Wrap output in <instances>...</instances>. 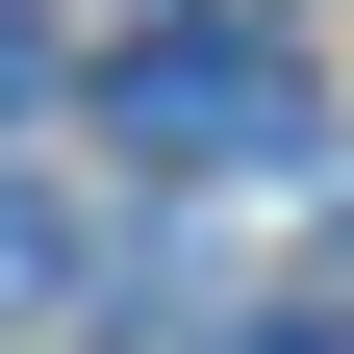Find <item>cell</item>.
I'll return each mask as SVG.
<instances>
[{"label": "cell", "mask_w": 354, "mask_h": 354, "mask_svg": "<svg viewBox=\"0 0 354 354\" xmlns=\"http://www.w3.org/2000/svg\"><path fill=\"white\" fill-rule=\"evenodd\" d=\"M0 102H26V26H0Z\"/></svg>", "instance_id": "obj_5"}, {"label": "cell", "mask_w": 354, "mask_h": 354, "mask_svg": "<svg viewBox=\"0 0 354 354\" xmlns=\"http://www.w3.org/2000/svg\"><path fill=\"white\" fill-rule=\"evenodd\" d=\"M0 304H76V228H51V177H0Z\"/></svg>", "instance_id": "obj_2"}, {"label": "cell", "mask_w": 354, "mask_h": 354, "mask_svg": "<svg viewBox=\"0 0 354 354\" xmlns=\"http://www.w3.org/2000/svg\"><path fill=\"white\" fill-rule=\"evenodd\" d=\"M329 329H354V203H329Z\"/></svg>", "instance_id": "obj_4"}, {"label": "cell", "mask_w": 354, "mask_h": 354, "mask_svg": "<svg viewBox=\"0 0 354 354\" xmlns=\"http://www.w3.org/2000/svg\"><path fill=\"white\" fill-rule=\"evenodd\" d=\"M102 127H127L152 177H279V152H304V76H279V26H228V0H152L127 76H102Z\"/></svg>", "instance_id": "obj_1"}, {"label": "cell", "mask_w": 354, "mask_h": 354, "mask_svg": "<svg viewBox=\"0 0 354 354\" xmlns=\"http://www.w3.org/2000/svg\"><path fill=\"white\" fill-rule=\"evenodd\" d=\"M203 354H329V329H203Z\"/></svg>", "instance_id": "obj_3"}]
</instances>
